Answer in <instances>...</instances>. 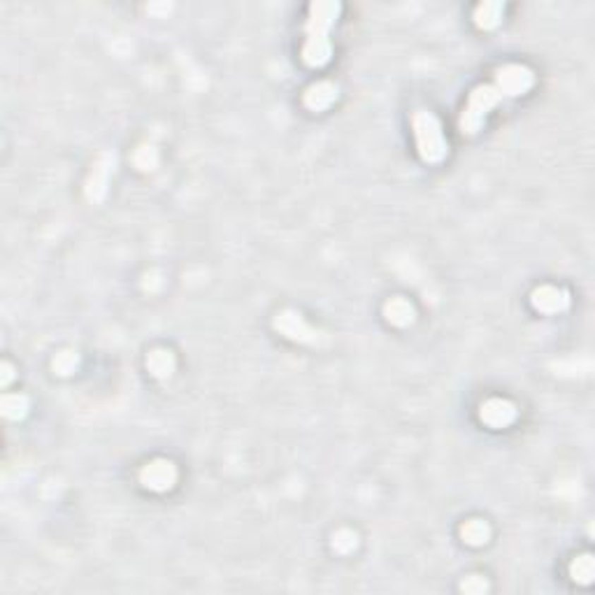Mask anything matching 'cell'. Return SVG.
<instances>
[{
	"label": "cell",
	"instance_id": "6da1fadb",
	"mask_svg": "<svg viewBox=\"0 0 595 595\" xmlns=\"http://www.w3.org/2000/svg\"><path fill=\"white\" fill-rule=\"evenodd\" d=\"M337 14V5L321 3L312 5V17L307 26V44L303 49V59L309 66H323L330 59V42H328V28L332 26Z\"/></svg>",
	"mask_w": 595,
	"mask_h": 595
},
{
	"label": "cell",
	"instance_id": "7a4b0ae2",
	"mask_svg": "<svg viewBox=\"0 0 595 595\" xmlns=\"http://www.w3.org/2000/svg\"><path fill=\"white\" fill-rule=\"evenodd\" d=\"M503 98H510V93H507V89L500 82L495 86H481V89L474 91L470 102H467V109L463 112V119H461L463 133H477L483 116L488 114V109L495 107Z\"/></svg>",
	"mask_w": 595,
	"mask_h": 595
},
{
	"label": "cell",
	"instance_id": "3957f363",
	"mask_svg": "<svg viewBox=\"0 0 595 595\" xmlns=\"http://www.w3.org/2000/svg\"><path fill=\"white\" fill-rule=\"evenodd\" d=\"M414 128L419 138V149L426 161H440L447 154V142L442 138L440 124L428 114V112H416L414 114Z\"/></svg>",
	"mask_w": 595,
	"mask_h": 595
},
{
	"label": "cell",
	"instance_id": "277c9868",
	"mask_svg": "<svg viewBox=\"0 0 595 595\" xmlns=\"http://www.w3.org/2000/svg\"><path fill=\"white\" fill-rule=\"evenodd\" d=\"M142 481H145L149 488H156V491L168 488L170 483L174 481V467H172V463L156 461L149 467H145V470H142Z\"/></svg>",
	"mask_w": 595,
	"mask_h": 595
},
{
	"label": "cell",
	"instance_id": "5b68a950",
	"mask_svg": "<svg viewBox=\"0 0 595 595\" xmlns=\"http://www.w3.org/2000/svg\"><path fill=\"white\" fill-rule=\"evenodd\" d=\"M481 419H486L491 426H505L514 419V407L510 402L491 400L481 407Z\"/></svg>",
	"mask_w": 595,
	"mask_h": 595
},
{
	"label": "cell",
	"instance_id": "8992f818",
	"mask_svg": "<svg viewBox=\"0 0 595 595\" xmlns=\"http://www.w3.org/2000/svg\"><path fill=\"white\" fill-rule=\"evenodd\" d=\"M337 96V91H335V86H330V84H316L309 89L307 93V105L309 107H314V109H321V107H328L332 100H335Z\"/></svg>",
	"mask_w": 595,
	"mask_h": 595
},
{
	"label": "cell",
	"instance_id": "52a82bcc",
	"mask_svg": "<svg viewBox=\"0 0 595 595\" xmlns=\"http://www.w3.org/2000/svg\"><path fill=\"white\" fill-rule=\"evenodd\" d=\"M535 305L546 309V312H556V309L565 305V298H563V293H558L556 289H542L535 293Z\"/></svg>",
	"mask_w": 595,
	"mask_h": 595
},
{
	"label": "cell",
	"instance_id": "ba28073f",
	"mask_svg": "<svg viewBox=\"0 0 595 595\" xmlns=\"http://www.w3.org/2000/svg\"><path fill=\"white\" fill-rule=\"evenodd\" d=\"M386 314H388V319H391L393 323H400V326H404V323H409L411 321V307L409 303H404V300H393L391 305L386 307Z\"/></svg>",
	"mask_w": 595,
	"mask_h": 595
},
{
	"label": "cell",
	"instance_id": "9c48e42d",
	"mask_svg": "<svg viewBox=\"0 0 595 595\" xmlns=\"http://www.w3.org/2000/svg\"><path fill=\"white\" fill-rule=\"evenodd\" d=\"M463 537H465L470 544H481V542H486L488 528L483 526L481 521H470V523H467V526L463 528Z\"/></svg>",
	"mask_w": 595,
	"mask_h": 595
},
{
	"label": "cell",
	"instance_id": "30bf717a",
	"mask_svg": "<svg viewBox=\"0 0 595 595\" xmlns=\"http://www.w3.org/2000/svg\"><path fill=\"white\" fill-rule=\"evenodd\" d=\"M149 368L154 370V375L163 377V375H170L172 370V359L165 351H154L152 359H149Z\"/></svg>",
	"mask_w": 595,
	"mask_h": 595
}]
</instances>
